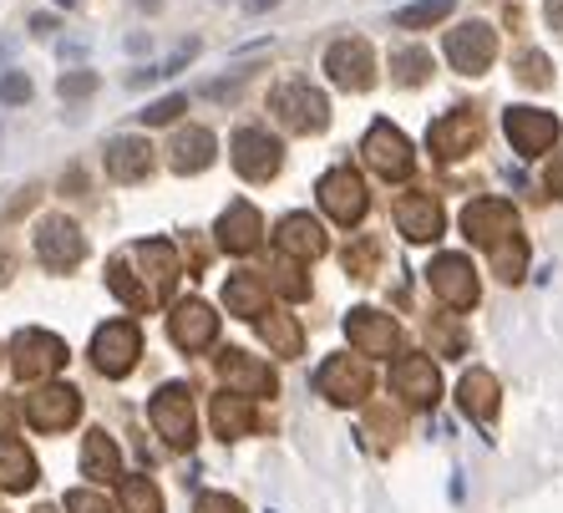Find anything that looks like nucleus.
Returning <instances> with one entry per match:
<instances>
[{"mask_svg": "<svg viewBox=\"0 0 563 513\" xmlns=\"http://www.w3.org/2000/svg\"><path fill=\"white\" fill-rule=\"evenodd\" d=\"M269 107H275V118L285 122L289 132H320L330 122L325 92H314L310 81H285V87L269 97Z\"/></svg>", "mask_w": 563, "mask_h": 513, "instance_id": "nucleus-1", "label": "nucleus"}, {"mask_svg": "<svg viewBox=\"0 0 563 513\" xmlns=\"http://www.w3.org/2000/svg\"><path fill=\"white\" fill-rule=\"evenodd\" d=\"M21 412H26V422L36 427V433H62L66 422H77L81 396H77V386L46 382V386H36V392L21 402Z\"/></svg>", "mask_w": 563, "mask_h": 513, "instance_id": "nucleus-2", "label": "nucleus"}, {"mask_svg": "<svg viewBox=\"0 0 563 513\" xmlns=\"http://www.w3.org/2000/svg\"><path fill=\"white\" fill-rule=\"evenodd\" d=\"M137 351H143V336L132 320H107L92 341V361L102 376H128L137 367Z\"/></svg>", "mask_w": 563, "mask_h": 513, "instance_id": "nucleus-3", "label": "nucleus"}, {"mask_svg": "<svg viewBox=\"0 0 563 513\" xmlns=\"http://www.w3.org/2000/svg\"><path fill=\"white\" fill-rule=\"evenodd\" d=\"M462 234H467L472 244L493 250V244L518 234V214H512V204H503V198H477V204L462 209Z\"/></svg>", "mask_w": 563, "mask_h": 513, "instance_id": "nucleus-4", "label": "nucleus"}, {"mask_svg": "<svg viewBox=\"0 0 563 513\" xmlns=\"http://www.w3.org/2000/svg\"><path fill=\"white\" fill-rule=\"evenodd\" d=\"M320 209L345 229L361 225V219H366V184H361L351 168H330L325 178H320Z\"/></svg>", "mask_w": 563, "mask_h": 513, "instance_id": "nucleus-5", "label": "nucleus"}, {"mask_svg": "<svg viewBox=\"0 0 563 513\" xmlns=\"http://www.w3.org/2000/svg\"><path fill=\"white\" fill-rule=\"evenodd\" d=\"M503 128H508L512 148H518L523 159H538V153H549V148L559 143V118L543 112V107H508Z\"/></svg>", "mask_w": 563, "mask_h": 513, "instance_id": "nucleus-6", "label": "nucleus"}, {"mask_svg": "<svg viewBox=\"0 0 563 513\" xmlns=\"http://www.w3.org/2000/svg\"><path fill=\"white\" fill-rule=\"evenodd\" d=\"M36 254L46 270H71V264H81V254H87V239H81V229L71 225V219L52 214V219L36 225Z\"/></svg>", "mask_w": 563, "mask_h": 513, "instance_id": "nucleus-7", "label": "nucleus"}, {"mask_svg": "<svg viewBox=\"0 0 563 513\" xmlns=\"http://www.w3.org/2000/svg\"><path fill=\"white\" fill-rule=\"evenodd\" d=\"M219 376L234 396H275V386H279L269 361H260V356H250V351H234V346L219 356Z\"/></svg>", "mask_w": 563, "mask_h": 513, "instance_id": "nucleus-8", "label": "nucleus"}, {"mask_svg": "<svg viewBox=\"0 0 563 513\" xmlns=\"http://www.w3.org/2000/svg\"><path fill=\"white\" fill-rule=\"evenodd\" d=\"M147 412H153V427L163 433L168 448H194V402L184 386H163Z\"/></svg>", "mask_w": 563, "mask_h": 513, "instance_id": "nucleus-9", "label": "nucleus"}, {"mask_svg": "<svg viewBox=\"0 0 563 513\" xmlns=\"http://www.w3.org/2000/svg\"><path fill=\"white\" fill-rule=\"evenodd\" d=\"M371 62H376V56H371V46L361 36H345V41H335V46L325 52L330 81H335V87H345V92H366L371 77H376V72H371Z\"/></svg>", "mask_w": 563, "mask_h": 513, "instance_id": "nucleus-10", "label": "nucleus"}, {"mask_svg": "<svg viewBox=\"0 0 563 513\" xmlns=\"http://www.w3.org/2000/svg\"><path fill=\"white\" fill-rule=\"evenodd\" d=\"M493 56H498V36H493V26H483V21L446 31V62L457 66V72H487Z\"/></svg>", "mask_w": 563, "mask_h": 513, "instance_id": "nucleus-11", "label": "nucleus"}, {"mask_svg": "<svg viewBox=\"0 0 563 513\" xmlns=\"http://www.w3.org/2000/svg\"><path fill=\"white\" fill-rule=\"evenodd\" d=\"M314 386H320V392H325L335 407H351V402H361V396L371 392V371H366V361L335 356V361H325V367H320Z\"/></svg>", "mask_w": 563, "mask_h": 513, "instance_id": "nucleus-12", "label": "nucleus"}, {"mask_svg": "<svg viewBox=\"0 0 563 513\" xmlns=\"http://www.w3.org/2000/svg\"><path fill=\"white\" fill-rule=\"evenodd\" d=\"M168 336L184 351H203V346H213V336H219V316H213L203 301H178L168 310Z\"/></svg>", "mask_w": 563, "mask_h": 513, "instance_id": "nucleus-13", "label": "nucleus"}, {"mask_svg": "<svg viewBox=\"0 0 563 513\" xmlns=\"http://www.w3.org/2000/svg\"><path fill=\"white\" fill-rule=\"evenodd\" d=\"M366 163L380 173V178H407L411 173V143L391 128V122H376V128L366 132Z\"/></svg>", "mask_w": 563, "mask_h": 513, "instance_id": "nucleus-14", "label": "nucleus"}, {"mask_svg": "<svg viewBox=\"0 0 563 513\" xmlns=\"http://www.w3.org/2000/svg\"><path fill=\"white\" fill-rule=\"evenodd\" d=\"M391 386H396L401 396H407L411 407H432L437 392H442V382H437V367H432V356H421V351L401 356V361L391 367Z\"/></svg>", "mask_w": 563, "mask_h": 513, "instance_id": "nucleus-15", "label": "nucleus"}, {"mask_svg": "<svg viewBox=\"0 0 563 513\" xmlns=\"http://www.w3.org/2000/svg\"><path fill=\"white\" fill-rule=\"evenodd\" d=\"M66 367V346L46 330H21L15 336V371L21 376H52Z\"/></svg>", "mask_w": 563, "mask_h": 513, "instance_id": "nucleus-16", "label": "nucleus"}, {"mask_svg": "<svg viewBox=\"0 0 563 513\" xmlns=\"http://www.w3.org/2000/svg\"><path fill=\"white\" fill-rule=\"evenodd\" d=\"M427 280H432L437 295H442L446 305H457V310H467V305L477 301V275H472V264L462 260V254H442V260H432Z\"/></svg>", "mask_w": 563, "mask_h": 513, "instance_id": "nucleus-17", "label": "nucleus"}, {"mask_svg": "<svg viewBox=\"0 0 563 513\" xmlns=\"http://www.w3.org/2000/svg\"><path fill=\"white\" fill-rule=\"evenodd\" d=\"M234 168L244 178H269L279 168V143L264 128H239L234 132Z\"/></svg>", "mask_w": 563, "mask_h": 513, "instance_id": "nucleus-18", "label": "nucleus"}, {"mask_svg": "<svg viewBox=\"0 0 563 513\" xmlns=\"http://www.w3.org/2000/svg\"><path fill=\"white\" fill-rule=\"evenodd\" d=\"M345 336H351L355 351H366V356H391L396 351V320L380 316V310H366V305L345 316Z\"/></svg>", "mask_w": 563, "mask_h": 513, "instance_id": "nucleus-19", "label": "nucleus"}, {"mask_svg": "<svg viewBox=\"0 0 563 513\" xmlns=\"http://www.w3.org/2000/svg\"><path fill=\"white\" fill-rule=\"evenodd\" d=\"M396 225L411 244H427V239L442 234V209H437L432 194H401L396 198Z\"/></svg>", "mask_w": 563, "mask_h": 513, "instance_id": "nucleus-20", "label": "nucleus"}, {"mask_svg": "<svg viewBox=\"0 0 563 513\" xmlns=\"http://www.w3.org/2000/svg\"><path fill=\"white\" fill-rule=\"evenodd\" d=\"M477 138H483V128H477V118L472 112H446L442 122H432V148L437 159H462L467 148H477Z\"/></svg>", "mask_w": 563, "mask_h": 513, "instance_id": "nucleus-21", "label": "nucleus"}, {"mask_svg": "<svg viewBox=\"0 0 563 513\" xmlns=\"http://www.w3.org/2000/svg\"><path fill=\"white\" fill-rule=\"evenodd\" d=\"M260 209L254 204H229V214L219 219V239L229 254H250L260 250Z\"/></svg>", "mask_w": 563, "mask_h": 513, "instance_id": "nucleus-22", "label": "nucleus"}, {"mask_svg": "<svg viewBox=\"0 0 563 513\" xmlns=\"http://www.w3.org/2000/svg\"><path fill=\"white\" fill-rule=\"evenodd\" d=\"M275 244L289 260H314V254L325 250V234H320V225H314L310 214H289L285 225L275 229Z\"/></svg>", "mask_w": 563, "mask_h": 513, "instance_id": "nucleus-23", "label": "nucleus"}, {"mask_svg": "<svg viewBox=\"0 0 563 513\" xmlns=\"http://www.w3.org/2000/svg\"><path fill=\"white\" fill-rule=\"evenodd\" d=\"M153 168V148L143 138H112L107 143V178H118V184H132V178H143Z\"/></svg>", "mask_w": 563, "mask_h": 513, "instance_id": "nucleus-24", "label": "nucleus"}, {"mask_svg": "<svg viewBox=\"0 0 563 513\" xmlns=\"http://www.w3.org/2000/svg\"><path fill=\"white\" fill-rule=\"evenodd\" d=\"M81 473L92 478V483H118L122 478V452L107 433H87V443H81Z\"/></svg>", "mask_w": 563, "mask_h": 513, "instance_id": "nucleus-25", "label": "nucleus"}, {"mask_svg": "<svg viewBox=\"0 0 563 513\" xmlns=\"http://www.w3.org/2000/svg\"><path fill=\"white\" fill-rule=\"evenodd\" d=\"M36 483V458L26 452V443L11 433H0V488H11V493H21V488Z\"/></svg>", "mask_w": 563, "mask_h": 513, "instance_id": "nucleus-26", "label": "nucleus"}, {"mask_svg": "<svg viewBox=\"0 0 563 513\" xmlns=\"http://www.w3.org/2000/svg\"><path fill=\"white\" fill-rule=\"evenodd\" d=\"M457 402L472 422H493L498 417V382H493L487 371H467L457 386Z\"/></svg>", "mask_w": 563, "mask_h": 513, "instance_id": "nucleus-27", "label": "nucleus"}, {"mask_svg": "<svg viewBox=\"0 0 563 513\" xmlns=\"http://www.w3.org/2000/svg\"><path fill=\"white\" fill-rule=\"evenodd\" d=\"M213 163V132L209 128H184L173 138V168L178 173H198Z\"/></svg>", "mask_w": 563, "mask_h": 513, "instance_id": "nucleus-28", "label": "nucleus"}, {"mask_svg": "<svg viewBox=\"0 0 563 513\" xmlns=\"http://www.w3.org/2000/svg\"><path fill=\"white\" fill-rule=\"evenodd\" d=\"M223 305H229L234 316H250L254 320L260 310H269V295H264L260 280L239 270V275H229V285H223Z\"/></svg>", "mask_w": 563, "mask_h": 513, "instance_id": "nucleus-29", "label": "nucleus"}, {"mask_svg": "<svg viewBox=\"0 0 563 513\" xmlns=\"http://www.w3.org/2000/svg\"><path fill=\"white\" fill-rule=\"evenodd\" d=\"M213 427H219V437L229 443V437H244L254 427V412H250V396H234L223 392L219 402H213Z\"/></svg>", "mask_w": 563, "mask_h": 513, "instance_id": "nucleus-30", "label": "nucleus"}, {"mask_svg": "<svg viewBox=\"0 0 563 513\" xmlns=\"http://www.w3.org/2000/svg\"><path fill=\"white\" fill-rule=\"evenodd\" d=\"M260 330H264V341H269V351L300 356L305 336H300V320H295V316H285V310H269V316L260 320Z\"/></svg>", "mask_w": 563, "mask_h": 513, "instance_id": "nucleus-31", "label": "nucleus"}, {"mask_svg": "<svg viewBox=\"0 0 563 513\" xmlns=\"http://www.w3.org/2000/svg\"><path fill=\"white\" fill-rule=\"evenodd\" d=\"M118 509L122 513H163V499L147 478H118Z\"/></svg>", "mask_w": 563, "mask_h": 513, "instance_id": "nucleus-32", "label": "nucleus"}, {"mask_svg": "<svg viewBox=\"0 0 563 513\" xmlns=\"http://www.w3.org/2000/svg\"><path fill=\"white\" fill-rule=\"evenodd\" d=\"M446 15H452V0H417L407 11H396V26L427 31V26H437V21H446Z\"/></svg>", "mask_w": 563, "mask_h": 513, "instance_id": "nucleus-33", "label": "nucleus"}, {"mask_svg": "<svg viewBox=\"0 0 563 513\" xmlns=\"http://www.w3.org/2000/svg\"><path fill=\"white\" fill-rule=\"evenodd\" d=\"M493 264H498V275L508 280V285H512V280H523V270H528V244H523L518 234L503 239V244H493Z\"/></svg>", "mask_w": 563, "mask_h": 513, "instance_id": "nucleus-34", "label": "nucleus"}, {"mask_svg": "<svg viewBox=\"0 0 563 513\" xmlns=\"http://www.w3.org/2000/svg\"><path fill=\"white\" fill-rule=\"evenodd\" d=\"M391 77L401 81V87H417V81L432 77V56L427 52H396L391 56Z\"/></svg>", "mask_w": 563, "mask_h": 513, "instance_id": "nucleus-35", "label": "nucleus"}, {"mask_svg": "<svg viewBox=\"0 0 563 513\" xmlns=\"http://www.w3.org/2000/svg\"><path fill=\"white\" fill-rule=\"evenodd\" d=\"M97 87H102V77H97V72H87V66H81V72H66V77L56 81L62 102H81V97H92Z\"/></svg>", "mask_w": 563, "mask_h": 513, "instance_id": "nucleus-36", "label": "nucleus"}, {"mask_svg": "<svg viewBox=\"0 0 563 513\" xmlns=\"http://www.w3.org/2000/svg\"><path fill=\"white\" fill-rule=\"evenodd\" d=\"M184 107H188V97H184V92L157 97L153 107H143V122H147V128H163V122H173V118H178V112H184Z\"/></svg>", "mask_w": 563, "mask_h": 513, "instance_id": "nucleus-37", "label": "nucleus"}, {"mask_svg": "<svg viewBox=\"0 0 563 513\" xmlns=\"http://www.w3.org/2000/svg\"><path fill=\"white\" fill-rule=\"evenodd\" d=\"M518 81H528V87H549V81H553L549 56H538V52H523V56H518Z\"/></svg>", "mask_w": 563, "mask_h": 513, "instance_id": "nucleus-38", "label": "nucleus"}, {"mask_svg": "<svg viewBox=\"0 0 563 513\" xmlns=\"http://www.w3.org/2000/svg\"><path fill=\"white\" fill-rule=\"evenodd\" d=\"M275 285L285 290L289 301H300L305 290H310V285H305V275H300V260H289V254H285V260L275 264Z\"/></svg>", "mask_w": 563, "mask_h": 513, "instance_id": "nucleus-39", "label": "nucleus"}, {"mask_svg": "<svg viewBox=\"0 0 563 513\" xmlns=\"http://www.w3.org/2000/svg\"><path fill=\"white\" fill-rule=\"evenodd\" d=\"M66 513H112V509H107L102 493H92V488H77V493H66Z\"/></svg>", "mask_w": 563, "mask_h": 513, "instance_id": "nucleus-40", "label": "nucleus"}, {"mask_svg": "<svg viewBox=\"0 0 563 513\" xmlns=\"http://www.w3.org/2000/svg\"><path fill=\"white\" fill-rule=\"evenodd\" d=\"M31 97V77H21V72H5V77H0V102H26Z\"/></svg>", "mask_w": 563, "mask_h": 513, "instance_id": "nucleus-41", "label": "nucleus"}, {"mask_svg": "<svg viewBox=\"0 0 563 513\" xmlns=\"http://www.w3.org/2000/svg\"><path fill=\"white\" fill-rule=\"evenodd\" d=\"M198 513H244V509H239L229 493H203V499H198Z\"/></svg>", "mask_w": 563, "mask_h": 513, "instance_id": "nucleus-42", "label": "nucleus"}, {"mask_svg": "<svg viewBox=\"0 0 563 513\" xmlns=\"http://www.w3.org/2000/svg\"><path fill=\"white\" fill-rule=\"evenodd\" d=\"M549 188L563 198V153H553V163H549Z\"/></svg>", "mask_w": 563, "mask_h": 513, "instance_id": "nucleus-43", "label": "nucleus"}, {"mask_svg": "<svg viewBox=\"0 0 563 513\" xmlns=\"http://www.w3.org/2000/svg\"><path fill=\"white\" fill-rule=\"evenodd\" d=\"M269 6H279V0H244V11H250V15H264Z\"/></svg>", "mask_w": 563, "mask_h": 513, "instance_id": "nucleus-44", "label": "nucleus"}, {"mask_svg": "<svg viewBox=\"0 0 563 513\" xmlns=\"http://www.w3.org/2000/svg\"><path fill=\"white\" fill-rule=\"evenodd\" d=\"M549 21L563 31V0H549Z\"/></svg>", "mask_w": 563, "mask_h": 513, "instance_id": "nucleus-45", "label": "nucleus"}, {"mask_svg": "<svg viewBox=\"0 0 563 513\" xmlns=\"http://www.w3.org/2000/svg\"><path fill=\"white\" fill-rule=\"evenodd\" d=\"M36 513H56V509H36Z\"/></svg>", "mask_w": 563, "mask_h": 513, "instance_id": "nucleus-46", "label": "nucleus"}, {"mask_svg": "<svg viewBox=\"0 0 563 513\" xmlns=\"http://www.w3.org/2000/svg\"><path fill=\"white\" fill-rule=\"evenodd\" d=\"M56 6H71V0H56Z\"/></svg>", "mask_w": 563, "mask_h": 513, "instance_id": "nucleus-47", "label": "nucleus"}]
</instances>
